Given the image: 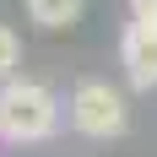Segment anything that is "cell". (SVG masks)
Listing matches in <instances>:
<instances>
[{
	"instance_id": "6da1fadb",
	"label": "cell",
	"mask_w": 157,
	"mask_h": 157,
	"mask_svg": "<svg viewBox=\"0 0 157 157\" xmlns=\"http://www.w3.org/2000/svg\"><path fill=\"white\" fill-rule=\"evenodd\" d=\"M54 130H60V98L49 92L44 81L11 76L0 87V141L33 146V141H49Z\"/></svg>"
},
{
	"instance_id": "7a4b0ae2",
	"label": "cell",
	"mask_w": 157,
	"mask_h": 157,
	"mask_svg": "<svg viewBox=\"0 0 157 157\" xmlns=\"http://www.w3.org/2000/svg\"><path fill=\"white\" fill-rule=\"evenodd\" d=\"M71 125L81 136H92V141H114V136L130 130V109L109 81H81L71 92Z\"/></svg>"
},
{
	"instance_id": "3957f363",
	"label": "cell",
	"mask_w": 157,
	"mask_h": 157,
	"mask_svg": "<svg viewBox=\"0 0 157 157\" xmlns=\"http://www.w3.org/2000/svg\"><path fill=\"white\" fill-rule=\"evenodd\" d=\"M119 60H125V76L130 87H141V92H152L157 87V27L152 22H130L125 38H119Z\"/></svg>"
},
{
	"instance_id": "277c9868",
	"label": "cell",
	"mask_w": 157,
	"mask_h": 157,
	"mask_svg": "<svg viewBox=\"0 0 157 157\" xmlns=\"http://www.w3.org/2000/svg\"><path fill=\"white\" fill-rule=\"evenodd\" d=\"M81 11H87V0H27V16L38 22V27H49V33L81 22Z\"/></svg>"
},
{
	"instance_id": "5b68a950",
	"label": "cell",
	"mask_w": 157,
	"mask_h": 157,
	"mask_svg": "<svg viewBox=\"0 0 157 157\" xmlns=\"http://www.w3.org/2000/svg\"><path fill=\"white\" fill-rule=\"evenodd\" d=\"M16 60H22V44H16V33L6 27V22H0V81H11Z\"/></svg>"
},
{
	"instance_id": "8992f818",
	"label": "cell",
	"mask_w": 157,
	"mask_h": 157,
	"mask_svg": "<svg viewBox=\"0 0 157 157\" xmlns=\"http://www.w3.org/2000/svg\"><path fill=\"white\" fill-rule=\"evenodd\" d=\"M130 6H136V11H141V6H152V0H130Z\"/></svg>"
}]
</instances>
